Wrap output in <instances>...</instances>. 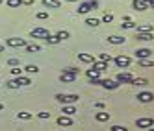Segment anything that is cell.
Wrapping results in <instances>:
<instances>
[{
    "label": "cell",
    "mask_w": 154,
    "mask_h": 131,
    "mask_svg": "<svg viewBox=\"0 0 154 131\" xmlns=\"http://www.w3.org/2000/svg\"><path fill=\"white\" fill-rule=\"evenodd\" d=\"M32 81H30V78H24V76H15V78L11 80V81H8L6 85L9 87V89H19V87H26V85H30Z\"/></svg>",
    "instance_id": "6da1fadb"
},
{
    "label": "cell",
    "mask_w": 154,
    "mask_h": 131,
    "mask_svg": "<svg viewBox=\"0 0 154 131\" xmlns=\"http://www.w3.org/2000/svg\"><path fill=\"white\" fill-rule=\"evenodd\" d=\"M56 100L60 103H63V105L76 103V102H78V94H63V92H60V94H56Z\"/></svg>",
    "instance_id": "7a4b0ae2"
},
{
    "label": "cell",
    "mask_w": 154,
    "mask_h": 131,
    "mask_svg": "<svg viewBox=\"0 0 154 131\" xmlns=\"http://www.w3.org/2000/svg\"><path fill=\"white\" fill-rule=\"evenodd\" d=\"M6 45L11 46V48H23V46L28 45V42H26V39H20V37H9L6 41Z\"/></svg>",
    "instance_id": "3957f363"
},
{
    "label": "cell",
    "mask_w": 154,
    "mask_h": 131,
    "mask_svg": "<svg viewBox=\"0 0 154 131\" xmlns=\"http://www.w3.org/2000/svg\"><path fill=\"white\" fill-rule=\"evenodd\" d=\"M50 33H48V30L47 28H34V30H32L30 31V37H34V39H47Z\"/></svg>",
    "instance_id": "277c9868"
},
{
    "label": "cell",
    "mask_w": 154,
    "mask_h": 131,
    "mask_svg": "<svg viewBox=\"0 0 154 131\" xmlns=\"http://www.w3.org/2000/svg\"><path fill=\"white\" fill-rule=\"evenodd\" d=\"M100 85L104 87V89H108V91H115V89H119V81L117 80H100Z\"/></svg>",
    "instance_id": "5b68a950"
},
{
    "label": "cell",
    "mask_w": 154,
    "mask_h": 131,
    "mask_svg": "<svg viewBox=\"0 0 154 131\" xmlns=\"http://www.w3.org/2000/svg\"><path fill=\"white\" fill-rule=\"evenodd\" d=\"M115 80H117L119 83H132V80H134V76H132L130 72H119Z\"/></svg>",
    "instance_id": "8992f818"
},
{
    "label": "cell",
    "mask_w": 154,
    "mask_h": 131,
    "mask_svg": "<svg viewBox=\"0 0 154 131\" xmlns=\"http://www.w3.org/2000/svg\"><path fill=\"white\" fill-rule=\"evenodd\" d=\"M152 100H154V94L152 92H147L145 91V92H139L137 94V102H141V103H150Z\"/></svg>",
    "instance_id": "52a82bcc"
},
{
    "label": "cell",
    "mask_w": 154,
    "mask_h": 131,
    "mask_svg": "<svg viewBox=\"0 0 154 131\" xmlns=\"http://www.w3.org/2000/svg\"><path fill=\"white\" fill-rule=\"evenodd\" d=\"M137 127H141V129H149V127H152L154 126V120L152 118H137Z\"/></svg>",
    "instance_id": "ba28073f"
},
{
    "label": "cell",
    "mask_w": 154,
    "mask_h": 131,
    "mask_svg": "<svg viewBox=\"0 0 154 131\" xmlns=\"http://www.w3.org/2000/svg\"><path fill=\"white\" fill-rule=\"evenodd\" d=\"M113 61H115V65H117L119 68H126L128 65H130V57H126V56H117Z\"/></svg>",
    "instance_id": "9c48e42d"
},
{
    "label": "cell",
    "mask_w": 154,
    "mask_h": 131,
    "mask_svg": "<svg viewBox=\"0 0 154 131\" xmlns=\"http://www.w3.org/2000/svg\"><path fill=\"white\" fill-rule=\"evenodd\" d=\"M132 6H134L136 11H145V9H149L147 0H132Z\"/></svg>",
    "instance_id": "30bf717a"
},
{
    "label": "cell",
    "mask_w": 154,
    "mask_h": 131,
    "mask_svg": "<svg viewBox=\"0 0 154 131\" xmlns=\"http://www.w3.org/2000/svg\"><path fill=\"white\" fill-rule=\"evenodd\" d=\"M150 56H152V50H149V48H137L136 50V57L137 59H147Z\"/></svg>",
    "instance_id": "8fae6325"
},
{
    "label": "cell",
    "mask_w": 154,
    "mask_h": 131,
    "mask_svg": "<svg viewBox=\"0 0 154 131\" xmlns=\"http://www.w3.org/2000/svg\"><path fill=\"white\" fill-rule=\"evenodd\" d=\"M58 126H63V127L72 126V118H71V116H67V115H61V116L58 118Z\"/></svg>",
    "instance_id": "7c38bea8"
},
{
    "label": "cell",
    "mask_w": 154,
    "mask_h": 131,
    "mask_svg": "<svg viewBox=\"0 0 154 131\" xmlns=\"http://www.w3.org/2000/svg\"><path fill=\"white\" fill-rule=\"evenodd\" d=\"M108 42H112V45H125L126 39L123 35H109L108 37Z\"/></svg>",
    "instance_id": "4fadbf2b"
},
{
    "label": "cell",
    "mask_w": 154,
    "mask_h": 131,
    "mask_svg": "<svg viewBox=\"0 0 154 131\" xmlns=\"http://www.w3.org/2000/svg\"><path fill=\"white\" fill-rule=\"evenodd\" d=\"M137 41H152L154 35L150 33V31H137V35H136Z\"/></svg>",
    "instance_id": "5bb4252c"
},
{
    "label": "cell",
    "mask_w": 154,
    "mask_h": 131,
    "mask_svg": "<svg viewBox=\"0 0 154 131\" xmlns=\"http://www.w3.org/2000/svg\"><path fill=\"white\" fill-rule=\"evenodd\" d=\"M78 76H74V74H67V72H61V76H60V81H63V83H72Z\"/></svg>",
    "instance_id": "9a60e30c"
},
{
    "label": "cell",
    "mask_w": 154,
    "mask_h": 131,
    "mask_svg": "<svg viewBox=\"0 0 154 131\" xmlns=\"http://www.w3.org/2000/svg\"><path fill=\"white\" fill-rule=\"evenodd\" d=\"M91 65H93L91 68H95V70H98V72H102V70H106V68H108V63H106V61H97V59H95Z\"/></svg>",
    "instance_id": "2e32d148"
},
{
    "label": "cell",
    "mask_w": 154,
    "mask_h": 131,
    "mask_svg": "<svg viewBox=\"0 0 154 131\" xmlns=\"http://www.w3.org/2000/svg\"><path fill=\"white\" fill-rule=\"evenodd\" d=\"M63 115H67V116H72V115H76L78 111H76V107H74V103H69V105H63V111H61Z\"/></svg>",
    "instance_id": "e0dca14e"
},
{
    "label": "cell",
    "mask_w": 154,
    "mask_h": 131,
    "mask_svg": "<svg viewBox=\"0 0 154 131\" xmlns=\"http://www.w3.org/2000/svg\"><path fill=\"white\" fill-rule=\"evenodd\" d=\"M43 6L45 7H52V9H58L61 6L60 0H43Z\"/></svg>",
    "instance_id": "ac0fdd59"
},
{
    "label": "cell",
    "mask_w": 154,
    "mask_h": 131,
    "mask_svg": "<svg viewBox=\"0 0 154 131\" xmlns=\"http://www.w3.org/2000/svg\"><path fill=\"white\" fill-rule=\"evenodd\" d=\"M89 11H91V4L89 2H82L78 6V13L80 15H85V13H89Z\"/></svg>",
    "instance_id": "d6986e66"
},
{
    "label": "cell",
    "mask_w": 154,
    "mask_h": 131,
    "mask_svg": "<svg viewBox=\"0 0 154 131\" xmlns=\"http://www.w3.org/2000/svg\"><path fill=\"white\" fill-rule=\"evenodd\" d=\"M95 120H97V122H108V120H109V113H106V111L97 113L95 115Z\"/></svg>",
    "instance_id": "ffe728a7"
},
{
    "label": "cell",
    "mask_w": 154,
    "mask_h": 131,
    "mask_svg": "<svg viewBox=\"0 0 154 131\" xmlns=\"http://www.w3.org/2000/svg\"><path fill=\"white\" fill-rule=\"evenodd\" d=\"M78 59L82 63H93L95 57H93V54H78Z\"/></svg>",
    "instance_id": "44dd1931"
},
{
    "label": "cell",
    "mask_w": 154,
    "mask_h": 131,
    "mask_svg": "<svg viewBox=\"0 0 154 131\" xmlns=\"http://www.w3.org/2000/svg\"><path fill=\"white\" fill-rule=\"evenodd\" d=\"M137 31H150V33H154V26L152 24H136Z\"/></svg>",
    "instance_id": "7402d4cb"
},
{
    "label": "cell",
    "mask_w": 154,
    "mask_h": 131,
    "mask_svg": "<svg viewBox=\"0 0 154 131\" xmlns=\"http://www.w3.org/2000/svg\"><path fill=\"white\" fill-rule=\"evenodd\" d=\"M98 74H100V72L95 70V68H87V70H85V76H87L89 80H98Z\"/></svg>",
    "instance_id": "603a6c76"
},
{
    "label": "cell",
    "mask_w": 154,
    "mask_h": 131,
    "mask_svg": "<svg viewBox=\"0 0 154 131\" xmlns=\"http://www.w3.org/2000/svg\"><path fill=\"white\" fill-rule=\"evenodd\" d=\"M32 116H34V115L28 113V111H20V113H17V118H19V120H30Z\"/></svg>",
    "instance_id": "cb8c5ba5"
},
{
    "label": "cell",
    "mask_w": 154,
    "mask_h": 131,
    "mask_svg": "<svg viewBox=\"0 0 154 131\" xmlns=\"http://www.w3.org/2000/svg\"><path fill=\"white\" fill-rule=\"evenodd\" d=\"M56 35H58V39H60V41H65V39H69V37H71V33H69L67 30H60Z\"/></svg>",
    "instance_id": "d4e9b609"
},
{
    "label": "cell",
    "mask_w": 154,
    "mask_h": 131,
    "mask_svg": "<svg viewBox=\"0 0 154 131\" xmlns=\"http://www.w3.org/2000/svg\"><path fill=\"white\" fill-rule=\"evenodd\" d=\"M24 48H26V52H28V54H34V52H41V46H39V45H26Z\"/></svg>",
    "instance_id": "484cf974"
},
{
    "label": "cell",
    "mask_w": 154,
    "mask_h": 131,
    "mask_svg": "<svg viewBox=\"0 0 154 131\" xmlns=\"http://www.w3.org/2000/svg\"><path fill=\"white\" fill-rule=\"evenodd\" d=\"M85 24H87V26H91V28H97L98 24H100V20H98V19H91V17H89V19H85Z\"/></svg>",
    "instance_id": "4316f807"
},
{
    "label": "cell",
    "mask_w": 154,
    "mask_h": 131,
    "mask_svg": "<svg viewBox=\"0 0 154 131\" xmlns=\"http://www.w3.org/2000/svg\"><path fill=\"white\" fill-rule=\"evenodd\" d=\"M137 61H139V67H154V61L149 59V57L147 59H137Z\"/></svg>",
    "instance_id": "83f0119b"
},
{
    "label": "cell",
    "mask_w": 154,
    "mask_h": 131,
    "mask_svg": "<svg viewBox=\"0 0 154 131\" xmlns=\"http://www.w3.org/2000/svg\"><path fill=\"white\" fill-rule=\"evenodd\" d=\"M45 41H47V45H58V42H61V41L58 39V35H48Z\"/></svg>",
    "instance_id": "f1b7e54d"
},
{
    "label": "cell",
    "mask_w": 154,
    "mask_h": 131,
    "mask_svg": "<svg viewBox=\"0 0 154 131\" xmlns=\"http://www.w3.org/2000/svg\"><path fill=\"white\" fill-rule=\"evenodd\" d=\"M23 70H26L28 74H37V72H39V68L35 67V65H26V67H24Z\"/></svg>",
    "instance_id": "f546056e"
},
{
    "label": "cell",
    "mask_w": 154,
    "mask_h": 131,
    "mask_svg": "<svg viewBox=\"0 0 154 131\" xmlns=\"http://www.w3.org/2000/svg\"><path fill=\"white\" fill-rule=\"evenodd\" d=\"M149 81L145 80V78H134L132 80V85H139V87H143V85H147Z\"/></svg>",
    "instance_id": "4dcf8cb0"
},
{
    "label": "cell",
    "mask_w": 154,
    "mask_h": 131,
    "mask_svg": "<svg viewBox=\"0 0 154 131\" xmlns=\"http://www.w3.org/2000/svg\"><path fill=\"white\" fill-rule=\"evenodd\" d=\"M102 22H104V24L113 22V13H104V15H102Z\"/></svg>",
    "instance_id": "1f68e13d"
},
{
    "label": "cell",
    "mask_w": 154,
    "mask_h": 131,
    "mask_svg": "<svg viewBox=\"0 0 154 131\" xmlns=\"http://www.w3.org/2000/svg\"><path fill=\"white\" fill-rule=\"evenodd\" d=\"M121 28H125V30H132V28H136V22H132V20H125V22L121 24Z\"/></svg>",
    "instance_id": "d6a6232c"
},
{
    "label": "cell",
    "mask_w": 154,
    "mask_h": 131,
    "mask_svg": "<svg viewBox=\"0 0 154 131\" xmlns=\"http://www.w3.org/2000/svg\"><path fill=\"white\" fill-rule=\"evenodd\" d=\"M8 6L9 7H19V6H23V0H8Z\"/></svg>",
    "instance_id": "836d02e7"
},
{
    "label": "cell",
    "mask_w": 154,
    "mask_h": 131,
    "mask_svg": "<svg viewBox=\"0 0 154 131\" xmlns=\"http://www.w3.org/2000/svg\"><path fill=\"white\" fill-rule=\"evenodd\" d=\"M63 72H67V74H74V76H78L80 70L78 68H74V67H67V68H63Z\"/></svg>",
    "instance_id": "e575fe53"
},
{
    "label": "cell",
    "mask_w": 154,
    "mask_h": 131,
    "mask_svg": "<svg viewBox=\"0 0 154 131\" xmlns=\"http://www.w3.org/2000/svg\"><path fill=\"white\" fill-rule=\"evenodd\" d=\"M98 59H100V61H106V63H109V61H112V56H109V54H100V56H98Z\"/></svg>",
    "instance_id": "d590c367"
},
{
    "label": "cell",
    "mask_w": 154,
    "mask_h": 131,
    "mask_svg": "<svg viewBox=\"0 0 154 131\" xmlns=\"http://www.w3.org/2000/svg\"><path fill=\"white\" fill-rule=\"evenodd\" d=\"M8 65H9V67H19L20 61H19V59H15V57H11V59H8Z\"/></svg>",
    "instance_id": "8d00e7d4"
},
{
    "label": "cell",
    "mask_w": 154,
    "mask_h": 131,
    "mask_svg": "<svg viewBox=\"0 0 154 131\" xmlns=\"http://www.w3.org/2000/svg\"><path fill=\"white\" fill-rule=\"evenodd\" d=\"M37 116H39L41 120H47V118H50V113H47V111H41V113H37Z\"/></svg>",
    "instance_id": "74e56055"
},
{
    "label": "cell",
    "mask_w": 154,
    "mask_h": 131,
    "mask_svg": "<svg viewBox=\"0 0 154 131\" xmlns=\"http://www.w3.org/2000/svg\"><path fill=\"white\" fill-rule=\"evenodd\" d=\"M37 19H39V20H45V19H48V13H47V11H39V13H37Z\"/></svg>",
    "instance_id": "f35d334b"
},
{
    "label": "cell",
    "mask_w": 154,
    "mask_h": 131,
    "mask_svg": "<svg viewBox=\"0 0 154 131\" xmlns=\"http://www.w3.org/2000/svg\"><path fill=\"white\" fill-rule=\"evenodd\" d=\"M109 129H112V131H128V129H126L125 126H112Z\"/></svg>",
    "instance_id": "ab89813d"
},
{
    "label": "cell",
    "mask_w": 154,
    "mask_h": 131,
    "mask_svg": "<svg viewBox=\"0 0 154 131\" xmlns=\"http://www.w3.org/2000/svg\"><path fill=\"white\" fill-rule=\"evenodd\" d=\"M11 74L13 76H23V68H11Z\"/></svg>",
    "instance_id": "60d3db41"
},
{
    "label": "cell",
    "mask_w": 154,
    "mask_h": 131,
    "mask_svg": "<svg viewBox=\"0 0 154 131\" xmlns=\"http://www.w3.org/2000/svg\"><path fill=\"white\" fill-rule=\"evenodd\" d=\"M89 4H91V9H97V7H98V2H97V0H89Z\"/></svg>",
    "instance_id": "b9f144b4"
},
{
    "label": "cell",
    "mask_w": 154,
    "mask_h": 131,
    "mask_svg": "<svg viewBox=\"0 0 154 131\" xmlns=\"http://www.w3.org/2000/svg\"><path fill=\"white\" fill-rule=\"evenodd\" d=\"M34 2H35V0H23V6H32Z\"/></svg>",
    "instance_id": "7bdbcfd3"
},
{
    "label": "cell",
    "mask_w": 154,
    "mask_h": 131,
    "mask_svg": "<svg viewBox=\"0 0 154 131\" xmlns=\"http://www.w3.org/2000/svg\"><path fill=\"white\" fill-rule=\"evenodd\" d=\"M95 107H97V109H104V103H102V102H97Z\"/></svg>",
    "instance_id": "ee69618b"
},
{
    "label": "cell",
    "mask_w": 154,
    "mask_h": 131,
    "mask_svg": "<svg viewBox=\"0 0 154 131\" xmlns=\"http://www.w3.org/2000/svg\"><path fill=\"white\" fill-rule=\"evenodd\" d=\"M0 111H4V103H0Z\"/></svg>",
    "instance_id": "f6af8a7d"
},
{
    "label": "cell",
    "mask_w": 154,
    "mask_h": 131,
    "mask_svg": "<svg viewBox=\"0 0 154 131\" xmlns=\"http://www.w3.org/2000/svg\"><path fill=\"white\" fill-rule=\"evenodd\" d=\"M0 52H4V45H0Z\"/></svg>",
    "instance_id": "bcb514c9"
},
{
    "label": "cell",
    "mask_w": 154,
    "mask_h": 131,
    "mask_svg": "<svg viewBox=\"0 0 154 131\" xmlns=\"http://www.w3.org/2000/svg\"><path fill=\"white\" fill-rule=\"evenodd\" d=\"M67 2H78V0H67Z\"/></svg>",
    "instance_id": "7dc6e473"
},
{
    "label": "cell",
    "mask_w": 154,
    "mask_h": 131,
    "mask_svg": "<svg viewBox=\"0 0 154 131\" xmlns=\"http://www.w3.org/2000/svg\"><path fill=\"white\" fill-rule=\"evenodd\" d=\"M149 131H154V127H149Z\"/></svg>",
    "instance_id": "c3c4849f"
},
{
    "label": "cell",
    "mask_w": 154,
    "mask_h": 131,
    "mask_svg": "<svg viewBox=\"0 0 154 131\" xmlns=\"http://www.w3.org/2000/svg\"><path fill=\"white\" fill-rule=\"evenodd\" d=\"M2 2H4V0H0V4H2Z\"/></svg>",
    "instance_id": "681fc988"
}]
</instances>
